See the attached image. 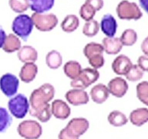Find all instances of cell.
<instances>
[{"mask_svg":"<svg viewBox=\"0 0 148 139\" xmlns=\"http://www.w3.org/2000/svg\"><path fill=\"white\" fill-rule=\"evenodd\" d=\"M55 88L51 83H43L39 87L35 89L30 94L29 111L32 117L37 118L40 122L46 123L52 117L50 102L55 96Z\"/></svg>","mask_w":148,"mask_h":139,"instance_id":"obj_1","label":"cell"},{"mask_svg":"<svg viewBox=\"0 0 148 139\" xmlns=\"http://www.w3.org/2000/svg\"><path fill=\"white\" fill-rule=\"evenodd\" d=\"M103 53V45L95 42L89 43L83 48V54L87 58L88 63L92 68L96 70L103 67L105 63Z\"/></svg>","mask_w":148,"mask_h":139,"instance_id":"obj_2","label":"cell"},{"mask_svg":"<svg viewBox=\"0 0 148 139\" xmlns=\"http://www.w3.org/2000/svg\"><path fill=\"white\" fill-rule=\"evenodd\" d=\"M34 25L31 16L26 14H19L14 19L12 23V30L16 36L26 41L32 33Z\"/></svg>","mask_w":148,"mask_h":139,"instance_id":"obj_3","label":"cell"},{"mask_svg":"<svg viewBox=\"0 0 148 139\" xmlns=\"http://www.w3.org/2000/svg\"><path fill=\"white\" fill-rule=\"evenodd\" d=\"M8 111L17 119L25 118L29 111V102L26 96L23 94H16L10 97L8 101Z\"/></svg>","mask_w":148,"mask_h":139,"instance_id":"obj_4","label":"cell"},{"mask_svg":"<svg viewBox=\"0 0 148 139\" xmlns=\"http://www.w3.org/2000/svg\"><path fill=\"white\" fill-rule=\"evenodd\" d=\"M117 16L123 20H138L142 18L143 13L135 2L123 0L117 5L116 9Z\"/></svg>","mask_w":148,"mask_h":139,"instance_id":"obj_5","label":"cell"},{"mask_svg":"<svg viewBox=\"0 0 148 139\" xmlns=\"http://www.w3.org/2000/svg\"><path fill=\"white\" fill-rule=\"evenodd\" d=\"M99 78V71L93 68L87 67L82 70L79 76L77 78L72 80L70 82V86L73 88H78L85 90L96 83Z\"/></svg>","mask_w":148,"mask_h":139,"instance_id":"obj_6","label":"cell"},{"mask_svg":"<svg viewBox=\"0 0 148 139\" xmlns=\"http://www.w3.org/2000/svg\"><path fill=\"white\" fill-rule=\"evenodd\" d=\"M17 132L25 139H39L42 134V127L37 120H25L18 124Z\"/></svg>","mask_w":148,"mask_h":139,"instance_id":"obj_7","label":"cell"},{"mask_svg":"<svg viewBox=\"0 0 148 139\" xmlns=\"http://www.w3.org/2000/svg\"><path fill=\"white\" fill-rule=\"evenodd\" d=\"M31 18L35 27L41 32H49L58 24V18L53 13L34 12Z\"/></svg>","mask_w":148,"mask_h":139,"instance_id":"obj_8","label":"cell"},{"mask_svg":"<svg viewBox=\"0 0 148 139\" xmlns=\"http://www.w3.org/2000/svg\"><path fill=\"white\" fill-rule=\"evenodd\" d=\"M19 80L16 75L6 73L0 77V90L7 97H12L17 94Z\"/></svg>","mask_w":148,"mask_h":139,"instance_id":"obj_9","label":"cell"},{"mask_svg":"<svg viewBox=\"0 0 148 139\" xmlns=\"http://www.w3.org/2000/svg\"><path fill=\"white\" fill-rule=\"evenodd\" d=\"M90 127V122L85 118H74L67 123L64 129L72 136L79 138L87 131Z\"/></svg>","mask_w":148,"mask_h":139,"instance_id":"obj_10","label":"cell"},{"mask_svg":"<svg viewBox=\"0 0 148 139\" xmlns=\"http://www.w3.org/2000/svg\"><path fill=\"white\" fill-rule=\"evenodd\" d=\"M65 97L67 102L73 106H80L86 104L89 102L90 97L87 92L83 89L73 88L66 93Z\"/></svg>","mask_w":148,"mask_h":139,"instance_id":"obj_11","label":"cell"},{"mask_svg":"<svg viewBox=\"0 0 148 139\" xmlns=\"http://www.w3.org/2000/svg\"><path fill=\"white\" fill-rule=\"evenodd\" d=\"M107 88L110 94H112L117 98H120L127 94L129 86L125 79L120 76H116L109 81Z\"/></svg>","mask_w":148,"mask_h":139,"instance_id":"obj_12","label":"cell"},{"mask_svg":"<svg viewBox=\"0 0 148 139\" xmlns=\"http://www.w3.org/2000/svg\"><path fill=\"white\" fill-rule=\"evenodd\" d=\"M51 113L56 118L66 120L71 114V108L66 102L60 99L54 100L50 105Z\"/></svg>","mask_w":148,"mask_h":139,"instance_id":"obj_13","label":"cell"},{"mask_svg":"<svg viewBox=\"0 0 148 139\" xmlns=\"http://www.w3.org/2000/svg\"><path fill=\"white\" fill-rule=\"evenodd\" d=\"M132 66L133 63L131 60L127 56L123 54L116 56L111 65L113 71L120 76H125Z\"/></svg>","mask_w":148,"mask_h":139,"instance_id":"obj_14","label":"cell"},{"mask_svg":"<svg viewBox=\"0 0 148 139\" xmlns=\"http://www.w3.org/2000/svg\"><path fill=\"white\" fill-rule=\"evenodd\" d=\"M117 23L111 14H105L101 19L99 28L106 37H114L117 30Z\"/></svg>","mask_w":148,"mask_h":139,"instance_id":"obj_15","label":"cell"},{"mask_svg":"<svg viewBox=\"0 0 148 139\" xmlns=\"http://www.w3.org/2000/svg\"><path fill=\"white\" fill-rule=\"evenodd\" d=\"M90 97L94 103L98 104H103L110 97L107 86L103 83H97L90 90Z\"/></svg>","mask_w":148,"mask_h":139,"instance_id":"obj_16","label":"cell"},{"mask_svg":"<svg viewBox=\"0 0 148 139\" xmlns=\"http://www.w3.org/2000/svg\"><path fill=\"white\" fill-rule=\"evenodd\" d=\"M38 74V67L35 63H26L21 67L19 79L24 83H29L33 81Z\"/></svg>","mask_w":148,"mask_h":139,"instance_id":"obj_17","label":"cell"},{"mask_svg":"<svg viewBox=\"0 0 148 139\" xmlns=\"http://www.w3.org/2000/svg\"><path fill=\"white\" fill-rule=\"evenodd\" d=\"M104 52L109 55H116L122 50L123 44L120 38L117 37H105L103 39Z\"/></svg>","mask_w":148,"mask_h":139,"instance_id":"obj_18","label":"cell"},{"mask_svg":"<svg viewBox=\"0 0 148 139\" xmlns=\"http://www.w3.org/2000/svg\"><path fill=\"white\" fill-rule=\"evenodd\" d=\"M17 56L19 61L23 63H35L38 59V52L32 46H22L17 53Z\"/></svg>","mask_w":148,"mask_h":139,"instance_id":"obj_19","label":"cell"},{"mask_svg":"<svg viewBox=\"0 0 148 139\" xmlns=\"http://www.w3.org/2000/svg\"><path fill=\"white\" fill-rule=\"evenodd\" d=\"M132 125L136 127H140L148 122V108L140 107L131 111L129 117Z\"/></svg>","mask_w":148,"mask_h":139,"instance_id":"obj_20","label":"cell"},{"mask_svg":"<svg viewBox=\"0 0 148 139\" xmlns=\"http://www.w3.org/2000/svg\"><path fill=\"white\" fill-rule=\"evenodd\" d=\"M21 47L22 45H21L20 39L14 33H9L6 35L2 49L5 53H12L18 52Z\"/></svg>","mask_w":148,"mask_h":139,"instance_id":"obj_21","label":"cell"},{"mask_svg":"<svg viewBox=\"0 0 148 139\" xmlns=\"http://www.w3.org/2000/svg\"><path fill=\"white\" fill-rule=\"evenodd\" d=\"M29 8L37 13H45L54 6L55 0H29Z\"/></svg>","mask_w":148,"mask_h":139,"instance_id":"obj_22","label":"cell"},{"mask_svg":"<svg viewBox=\"0 0 148 139\" xmlns=\"http://www.w3.org/2000/svg\"><path fill=\"white\" fill-rule=\"evenodd\" d=\"M82 70L83 69L81 64L76 60H69L63 66L65 75L71 80L77 78L79 76Z\"/></svg>","mask_w":148,"mask_h":139,"instance_id":"obj_23","label":"cell"},{"mask_svg":"<svg viewBox=\"0 0 148 139\" xmlns=\"http://www.w3.org/2000/svg\"><path fill=\"white\" fill-rule=\"evenodd\" d=\"M61 29L65 32H73L79 26V20L77 16L74 14L67 15L61 23Z\"/></svg>","mask_w":148,"mask_h":139,"instance_id":"obj_24","label":"cell"},{"mask_svg":"<svg viewBox=\"0 0 148 139\" xmlns=\"http://www.w3.org/2000/svg\"><path fill=\"white\" fill-rule=\"evenodd\" d=\"M46 63L49 68L56 70L62 64V56L59 51L53 50L46 56Z\"/></svg>","mask_w":148,"mask_h":139,"instance_id":"obj_25","label":"cell"},{"mask_svg":"<svg viewBox=\"0 0 148 139\" xmlns=\"http://www.w3.org/2000/svg\"><path fill=\"white\" fill-rule=\"evenodd\" d=\"M107 120L112 126L118 127L127 125L128 122V118L123 112L117 110H114L109 114Z\"/></svg>","mask_w":148,"mask_h":139,"instance_id":"obj_26","label":"cell"},{"mask_svg":"<svg viewBox=\"0 0 148 139\" xmlns=\"http://www.w3.org/2000/svg\"><path fill=\"white\" fill-rule=\"evenodd\" d=\"M12 123V118L9 111L3 107H0V133L6 131Z\"/></svg>","mask_w":148,"mask_h":139,"instance_id":"obj_27","label":"cell"},{"mask_svg":"<svg viewBox=\"0 0 148 139\" xmlns=\"http://www.w3.org/2000/svg\"><path fill=\"white\" fill-rule=\"evenodd\" d=\"M120 39L123 46H131L136 43L137 40V33L134 30L127 29L123 32Z\"/></svg>","mask_w":148,"mask_h":139,"instance_id":"obj_28","label":"cell"},{"mask_svg":"<svg viewBox=\"0 0 148 139\" xmlns=\"http://www.w3.org/2000/svg\"><path fill=\"white\" fill-rule=\"evenodd\" d=\"M99 24L97 20L92 19V20L86 22L83 27V35H85L87 37H93L98 34L99 31Z\"/></svg>","mask_w":148,"mask_h":139,"instance_id":"obj_29","label":"cell"},{"mask_svg":"<svg viewBox=\"0 0 148 139\" xmlns=\"http://www.w3.org/2000/svg\"><path fill=\"white\" fill-rule=\"evenodd\" d=\"M136 97L143 104L148 106V81H142L136 85Z\"/></svg>","mask_w":148,"mask_h":139,"instance_id":"obj_30","label":"cell"},{"mask_svg":"<svg viewBox=\"0 0 148 139\" xmlns=\"http://www.w3.org/2000/svg\"><path fill=\"white\" fill-rule=\"evenodd\" d=\"M9 7L16 13L22 14L29 8V0H9Z\"/></svg>","mask_w":148,"mask_h":139,"instance_id":"obj_31","label":"cell"},{"mask_svg":"<svg viewBox=\"0 0 148 139\" xmlns=\"http://www.w3.org/2000/svg\"><path fill=\"white\" fill-rule=\"evenodd\" d=\"M125 76L127 81L136 82L143 78V71L137 66V64H133L129 71L126 74Z\"/></svg>","mask_w":148,"mask_h":139,"instance_id":"obj_32","label":"cell"},{"mask_svg":"<svg viewBox=\"0 0 148 139\" xmlns=\"http://www.w3.org/2000/svg\"><path fill=\"white\" fill-rule=\"evenodd\" d=\"M96 13H97V11L91 6L86 2L81 6L80 9H79V16L86 22L93 19V17Z\"/></svg>","mask_w":148,"mask_h":139,"instance_id":"obj_33","label":"cell"},{"mask_svg":"<svg viewBox=\"0 0 148 139\" xmlns=\"http://www.w3.org/2000/svg\"><path fill=\"white\" fill-rule=\"evenodd\" d=\"M137 66L143 72H148V56L145 55L139 56L137 60Z\"/></svg>","mask_w":148,"mask_h":139,"instance_id":"obj_34","label":"cell"},{"mask_svg":"<svg viewBox=\"0 0 148 139\" xmlns=\"http://www.w3.org/2000/svg\"><path fill=\"white\" fill-rule=\"evenodd\" d=\"M85 2L91 6L97 12L103 9L104 5L103 0H86Z\"/></svg>","mask_w":148,"mask_h":139,"instance_id":"obj_35","label":"cell"},{"mask_svg":"<svg viewBox=\"0 0 148 139\" xmlns=\"http://www.w3.org/2000/svg\"><path fill=\"white\" fill-rule=\"evenodd\" d=\"M58 138H59V139H79L72 136L71 134H69L64 128H62L60 131V133H59V135H58Z\"/></svg>","mask_w":148,"mask_h":139,"instance_id":"obj_36","label":"cell"},{"mask_svg":"<svg viewBox=\"0 0 148 139\" xmlns=\"http://www.w3.org/2000/svg\"><path fill=\"white\" fill-rule=\"evenodd\" d=\"M141 50L144 53V55L148 56V36L143 39L141 43Z\"/></svg>","mask_w":148,"mask_h":139,"instance_id":"obj_37","label":"cell"},{"mask_svg":"<svg viewBox=\"0 0 148 139\" xmlns=\"http://www.w3.org/2000/svg\"><path fill=\"white\" fill-rule=\"evenodd\" d=\"M5 37H6V33L5 32V30L2 28L0 27V49L2 48V46H3Z\"/></svg>","mask_w":148,"mask_h":139,"instance_id":"obj_38","label":"cell"},{"mask_svg":"<svg viewBox=\"0 0 148 139\" xmlns=\"http://www.w3.org/2000/svg\"><path fill=\"white\" fill-rule=\"evenodd\" d=\"M140 6L148 14V0H139Z\"/></svg>","mask_w":148,"mask_h":139,"instance_id":"obj_39","label":"cell"}]
</instances>
